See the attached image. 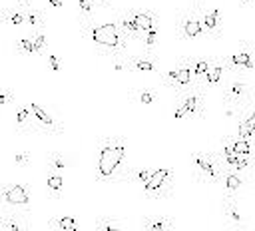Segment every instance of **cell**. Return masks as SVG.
Returning a JSON list of instances; mask_svg holds the SVG:
<instances>
[{
	"instance_id": "6da1fadb",
	"label": "cell",
	"mask_w": 255,
	"mask_h": 231,
	"mask_svg": "<svg viewBox=\"0 0 255 231\" xmlns=\"http://www.w3.org/2000/svg\"><path fill=\"white\" fill-rule=\"evenodd\" d=\"M80 32L88 46L94 50V54L104 58H128V44L129 38L120 30L116 20L110 22H94V20H82Z\"/></svg>"
},
{
	"instance_id": "7a4b0ae2",
	"label": "cell",
	"mask_w": 255,
	"mask_h": 231,
	"mask_svg": "<svg viewBox=\"0 0 255 231\" xmlns=\"http://www.w3.org/2000/svg\"><path fill=\"white\" fill-rule=\"evenodd\" d=\"M128 157V141L120 135H108L98 141L96 147V179L102 183H122L129 165Z\"/></svg>"
},
{
	"instance_id": "3957f363",
	"label": "cell",
	"mask_w": 255,
	"mask_h": 231,
	"mask_svg": "<svg viewBox=\"0 0 255 231\" xmlns=\"http://www.w3.org/2000/svg\"><path fill=\"white\" fill-rule=\"evenodd\" d=\"M207 106H205V86H193L185 90L183 94L175 96V106H173V117L175 121H201L205 119Z\"/></svg>"
},
{
	"instance_id": "277c9868",
	"label": "cell",
	"mask_w": 255,
	"mask_h": 231,
	"mask_svg": "<svg viewBox=\"0 0 255 231\" xmlns=\"http://www.w3.org/2000/svg\"><path fill=\"white\" fill-rule=\"evenodd\" d=\"M191 169L193 177L201 185H219L223 173V161L217 151L209 149H195L191 153Z\"/></svg>"
},
{
	"instance_id": "5b68a950",
	"label": "cell",
	"mask_w": 255,
	"mask_h": 231,
	"mask_svg": "<svg viewBox=\"0 0 255 231\" xmlns=\"http://www.w3.org/2000/svg\"><path fill=\"white\" fill-rule=\"evenodd\" d=\"M161 86L167 88L169 92L183 94L185 90L195 86L193 80V66H191V58H181L173 68H169L167 72H163L161 76Z\"/></svg>"
},
{
	"instance_id": "8992f818",
	"label": "cell",
	"mask_w": 255,
	"mask_h": 231,
	"mask_svg": "<svg viewBox=\"0 0 255 231\" xmlns=\"http://www.w3.org/2000/svg\"><path fill=\"white\" fill-rule=\"evenodd\" d=\"M175 189V171L173 167H155L151 177L143 185L147 199H169Z\"/></svg>"
},
{
	"instance_id": "52a82bcc",
	"label": "cell",
	"mask_w": 255,
	"mask_h": 231,
	"mask_svg": "<svg viewBox=\"0 0 255 231\" xmlns=\"http://www.w3.org/2000/svg\"><path fill=\"white\" fill-rule=\"evenodd\" d=\"M223 60H225V66H227V72L229 74H233V76H245L247 72H251L255 68L251 42H241L237 46V50L231 52L229 56H225Z\"/></svg>"
},
{
	"instance_id": "ba28073f",
	"label": "cell",
	"mask_w": 255,
	"mask_h": 231,
	"mask_svg": "<svg viewBox=\"0 0 255 231\" xmlns=\"http://www.w3.org/2000/svg\"><path fill=\"white\" fill-rule=\"evenodd\" d=\"M177 32H179V40H197L205 34L197 8H185V10L179 12Z\"/></svg>"
},
{
	"instance_id": "9c48e42d",
	"label": "cell",
	"mask_w": 255,
	"mask_h": 231,
	"mask_svg": "<svg viewBox=\"0 0 255 231\" xmlns=\"http://www.w3.org/2000/svg\"><path fill=\"white\" fill-rule=\"evenodd\" d=\"M223 102L233 104L237 108H247L251 104V88L245 80V76H233L223 92Z\"/></svg>"
},
{
	"instance_id": "30bf717a",
	"label": "cell",
	"mask_w": 255,
	"mask_h": 231,
	"mask_svg": "<svg viewBox=\"0 0 255 231\" xmlns=\"http://www.w3.org/2000/svg\"><path fill=\"white\" fill-rule=\"evenodd\" d=\"M30 110L34 114V119H36V125H38V131L44 133V135H62L64 133V127L60 125V121L40 104L32 102L30 104Z\"/></svg>"
},
{
	"instance_id": "8fae6325",
	"label": "cell",
	"mask_w": 255,
	"mask_h": 231,
	"mask_svg": "<svg viewBox=\"0 0 255 231\" xmlns=\"http://www.w3.org/2000/svg\"><path fill=\"white\" fill-rule=\"evenodd\" d=\"M0 195H2V205H4V209H6V207L18 209V207H28V205H30V193H28V189H26L24 185H20V183H12V181L4 183Z\"/></svg>"
},
{
	"instance_id": "7c38bea8",
	"label": "cell",
	"mask_w": 255,
	"mask_h": 231,
	"mask_svg": "<svg viewBox=\"0 0 255 231\" xmlns=\"http://www.w3.org/2000/svg\"><path fill=\"white\" fill-rule=\"evenodd\" d=\"M219 185H223L225 195L237 197L249 185V173H241V171H237L233 167L223 165V173H221V183Z\"/></svg>"
},
{
	"instance_id": "4fadbf2b",
	"label": "cell",
	"mask_w": 255,
	"mask_h": 231,
	"mask_svg": "<svg viewBox=\"0 0 255 231\" xmlns=\"http://www.w3.org/2000/svg\"><path fill=\"white\" fill-rule=\"evenodd\" d=\"M221 215L225 219V223L233 229H247V219L239 209V203L235 201V197L231 195H223L221 199Z\"/></svg>"
},
{
	"instance_id": "5bb4252c",
	"label": "cell",
	"mask_w": 255,
	"mask_h": 231,
	"mask_svg": "<svg viewBox=\"0 0 255 231\" xmlns=\"http://www.w3.org/2000/svg\"><path fill=\"white\" fill-rule=\"evenodd\" d=\"M199 18H201V24H203V32L211 40H219L221 34H223V16H221V12L217 8H211V10L201 8Z\"/></svg>"
},
{
	"instance_id": "9a60e30c",
	"label": "cell",
	"mask_w": 255,
	"mask_h": 231,
	"mask_svg": "<svg viewBox=\"0 0 255 231\" xmlns=\"http://www.w3.org/2000/svg\"><path fill=\"white\" fill-rule=\"evenodd\" d=\"M14 131L18 135H32V133H40L34 114L30 110V106H22L16 110V117H14Z\"/></svg>"
},
{
	"instance_id": "2e32d148",
	"label": "cell",
	"mask_w": 255,
	"mask_h": 231,
	"mask_svg": "<svg viewBox=\"0 0 255 231\" xmlns=\"http://www.w3.org/2000/svg\"><path fill=\"white\" fill-rule=\"evenodd\" d=\"M128 62H129V70H131V76L133 74H159V66H157V60L153 58V54H137V56H128Z\"/></svg>"
},
{
	"instance_id": "e0dca14e",
	"label": "cell",
	"mask_w": 255,
	"mask_h": 231,
	"mask_svg": "<svg viewBox=\"0 0 255 231\" xmlns=\"http://www.w3.org/2000/svg\"><path fill=\"white\" fill-rule=\"evenodd\" d=\"M239 137H245L249 141H255V104H249L243 114L237 117V131Z\"/></svg>"
},
{
	"instance_id": "ac0fdd59",
	"label": "cell",
	"mask_w": 255,
	"mask_h": 231,
	"mask_svg": "<svg viewBox=\"0 0 255 231\" xmlns=\"http://www.w3.org/2000/svg\"><path fill=\"white\" fill-rule=\"evenodd\" d=\"M0 223H2V229L4 231H28L30 229V219L28 215H24L22 211H10V209H4L2 211V217H0Z\"/></svg>"
},
{
	"instance_id": "d6986e66",
	"label": "cell",
	"mask_w": 255,
	"mask_h": 231,
	"mask_svg": "<svg viewBox=\"0 0 255 231\" xmlns=\"http://www.w3.org/2000/svg\"><path fill=\"white\" fill-rule=\"evenodd\" d=\"M116 22H118V26H120V30L129 38V40H141V36H143V32H141V28L137 26V22L133 20V16L128 12V10H124V12H118L116 14Z\"/></svg>"
},
{
	"instance_id": "ffe728a7",
	"label": "cell",
	"mask_w": 255,
	"mask_h": 231,
	"mask_svg": "<svg viewBox=\"0 0 255 231\" xmlns=\"http://www.w3.org/2000/svg\"><path fill=\"white\" fill-rule=\"evenodd\" d=\"M128 12L133 16V20L137 22V26L141 28V32H147V30H153V28H157V22H159V18H157V14L153 12V10H149V8H137V6H133V8H128Z\"/></svg>"
},
{
	"instance_id": "44dd1931",
	"label": "cell",
	"mask_w": 255,
	"mask_h": 231,
	"mask_svg": "<svg viewBox=\"0 0 255 231\" xmlns=\"http://www.w3.org/2000/svg\"><path fill=\"white\" fill-rule=\"evenodd\" d=\"M141 227L143 231H179L175 223L169 217L163 215H145L141 217Z\"/></svg>"
},
{
	"instance_id": "7402d4cb",
	"label": "cell",
	"mask_w": 255,
	"mask_h": 231,
	"mask_svg": "<svg viewBox=\"0 0 255 231\" xmlns=\"http://www.w3.org/2000/svg\"><path fill=\"white\" fill-rule=\"evenodd\" d=\"M227 74V66L223 58H211V66L207 70V78H205V88H217L223 80V76Z\"/></svg>"
},
{
	"instance_id": "603a6c76",
	"label": "cell",
	"mask_w": 255,
	"mask_h": 231,
	"mask_svg": "<svg viewBox=\"0 0 255 231\" xmlns=\"http://www.w3.org/2000/svg\"><path fill=\"white\" fill-rule=\"evenodd\" d=\"M2 24L8 26V28H20L26 24V16H24V8L22 6H4L2 8Z\"/></svg>"
},
{
	"instance_id": "cb8c5ba5",
	"label": "cell",
	"mask_w": 255,
	"mask_h": 231,
	"mask_svg": "<svg viewBox=\"0 0 255 231\" xmlns=\"http://www.w3.org/2000/svg\"><path fill=\"white\" fill-rule=\"evenodd\" d=\"M191 66H193V80L197 86H205V78H207V70L211 66V58L207 56H193L191 58Z\"/></svg>"
},
{
	"instance_id": "d4e9b609",
	"label": "cell",
	"mask_w": 255,
	"mask_h": 231,
	"mask_svg": "<svg viewBox=\"0 0 255 231\" xmlns=\"http://www.w3.org/2000/svg\"><path fill=\"white\" fill-rule=\"evenodd\" d=\"M72 163H70V157L64 155L62 151H50L48 157H46V169L48 171H54V173H62L64 169H68Z\"/></svg>"
},
{
	"instance_id": "484cf974",
	"label": "cell",
	"mask_w": 255,
	"mask_h": 231,
	"mask_svg": "<svg viewBox=\"0 0 255 231\" xmlns=\"http://www.w3.org/2000/svg\"><path fill=\"white\" fill-rule=\"evenodd\" d=\"M46 189H48V197H52V199H60V197H62V191H64V177H62V173L48 171V177H46Z\"/></svg>"
},
{
	"instance_id": "4316f807",
	"label": "cell",
	"mask_w": 255,
	"mask_h": 231,
	"mask_svg": "<svg viewBox=\"0 0 255 231\" xmlns=\"http://www.w3.org/2000/svg\"><path fill=\"white\" fill-rule=\"evenodd\" d=\"M24 16H26V26H30L32 32H36V30H46L44 16H42V12H40L38 8H34V4L24 8Z\"/></svg>"
},
{
	"instance_id": "83f0119b",
	"label": "cell",
	"mask_w": 255,
	"mask_h": 231,
	"mask_svg": "<svg viewBox=\"0 0 255 231\" xmlns=\"http://www.w3.org/2000/svg\"><path fill=\"white\" fill-rule=\"evenodd\" d=\"M151 171H153V169H145V167H133V165H129L124 183H139V185L143 187V185L147 183V179L151 177Z\"/></svg>"
},
{
	"instance_id": "f1b7e54d",
	"label": "cell",
	"mask_w": 255,
	"mask_h": 231,
	"mask_svg": "<svg viewBox=\"0 0 255 231\" xmlns=\"http://www.w3.org/2000/svg\"><path fill=\"white\" fill-rule=\"evenodd\" d=\"M131 100L139 106H153L157 102V94L155 90L151 88H137L133 94H131Z\"/></svg>"
},
{
	"instance_id": "f546056e",
	"label": "cell",
	"mask_w": 255,
	"mask_h": 231,
	"mask_svg": "<svg viewBox=\"0 0 255 231\" xmlns=\"http://www.w3.org/2000/svg\"><path fill=\"white\" fill-rule=\"evenodd\" d=\"M14 52H16L18 56H32V54H36L32 34H30V36H20V38L14 42Z\"/></svg>"
},
{
	"instance_id": "4dcf8cb0",
	"label": "cell",
	"mask_w": 255,
	"mask_h": 231,
	"mask_svg": "<svg viewBox=\"0 0 255 231\" xmlns=\"http://www.w3.org/2000/svg\"><path fill=\"white\" fill-rule=\"evenodd\" d=\"M76 227V219L70 215H56L50 219V229L52 231H70Z\"/></svg>"
},
{
	"instance_id": "1f68e13d",
	"label": "cell",
	"mask_w": 255,
	"mask_h": 231,
	"mask_svg": "<svg viewBox=\"0 0 255 231\" xmlns=\"http://www.w3.org/2000/svg\"><path fill=\"white\" fill-rule=\"evenodd\" d=\"M157 40H159V30H157V28H153V30L143 32V36H141L139 44L143 46V52L153 54V50H155V46H157Z\"/></svg>"
},
{
	"instance_id": "d6a6232c",
	"label": "cell",
	"mask_w": 255,
	"mask_h": 231,
	"mask_svg": "<svg viewBox=\"0 0 255 231\" xmlns=\"http://www.w3.org/2000/svg\"><path fill=\"white\" fill-rule=\"evenodd\" d=\"M96 231H124L122 223L112 217V215H104L98 219V225H96Z\"/></svg>"
},
{
	"instance_id": "836d02e7",
	"label": "cell",
	"mask_w": 255,
	"mask_h": 231,
	"mask_svg": "<svg viewBox=\"0 0 255 231\" xmlns=\"http://www.w3.org/2000/svg\"><path fill=\"white\" fill-rule=\"evenodd\" d=\"M98 4L94 0H78V14H80V22L82 20H92V14H94V8Z\"/></svg>"
},
{
	"instance_id": "e575fe53",
	"label": "cell",
	"mask_w": 255,
	"mask_h": 231,
	"mask_svg": "<svg viewBox=\"0 0 255 231\" xmlns=\"http://www.w3.org/2000/svg\"><path fill=\"white\" fill-rule=\"evenodd\" d=\"M12 161H14V165H16V167H20V169H26V167H30V163H32V153H30L28 149H22V151H14V155H12Z\"/></svg>"
},
{
	"instance_id": "d590c367",
	"label": "cell",
	"mask_w": 255,
	"mask_h": 231,
	"mask_svg": "<svg viewBox=\"0 0 255 231\" xmlns=\"http://www.w3.org/2000/svg\"><path fill=\"white\" fill-rule=\"evenodd\" d=\"M32 38H34L36 56L44 54V48H46V30H36V32H32Z\"/></svg>"
},
{
	"instance_id": "8d00e7d4",
	"label": "cell",
	"mask_w": 255,
	"mask_h": 231,
	"mask_svg": "<svg viewBox=\"0 0 255 231\" xmlns=\"http://www.w3.org/2000/svg\"><path fill=\"white\" fill-rule=\"evenodd\" d=\"M112 70L118 72V74H128V76H131L128 58H112Z\"/></svg>"
},
{
	"instance_id": "74e56055",
	"label": "cell",
	"mask_w": 255,
	"mask_h": 231,
	"mask_svg": "<svg viewBox=\"0 0 255 231\" xmlns=\"http://www.w3.org/2000/svg\"><path fill=\"white\" fill-rule=\"evenodd\" d=\"M243 110H245V108H237V106H233V104H225V102H223V116H225L227 119L239 117V116L243 114Z\"/></svg>"
},
{
	"instance_id": "f35d334b",
	"label": "cell",
	"mask_w": 255,
	"mask_h": 231,
	"mask_svg": "<svg viewBox=\"0 0 255 231\" xmlns=\"http://www.w3.org/2000/svg\"><path fill=\"white\" fill-rule=\"evenodd\" d=\"M46 60H48L50 70H52V72H56V74H58V72L62 70V64H60V60H58V56H56V54L48 52V54H46Z\"/></svg>"
},
{
	"instance_id": "ab89813d",
	"label": "cell",
	"mask_w": 255,
	"mask_h": 231,
	"mask_svg": "<svg viewBox=\"0 0 255 231\" xmlns=\"http://www.w3.org/2000/svg\"><path fill=\"white\" fill-rule=\"evenodd\" d=\"M14 102V96H12V92L10 90H2V94H0V104L6 108V106H10Z\"/></svg>"
},
{
	"instance_id": "60d3db41",
	"label": "cell",
	"mask_w": 255,
	"mask_h": 231,
	"mask_svg": "<svg viewBox=\"0 0 255 231\" xmlns=\"http://www.w3.org/2000/svg\"><path fill=\"white\" fill-rule=\"evenodd\" d=\"M64 6V0H48V8L52 10H60Z\"/></svg>"
},
{
	"instance_id": "b9f144b4",
	"label": "cell",
	"mask_w": 255,
	"mask_h": 231,
	"mask_svg": "<svg viewBox=\"0 0 255 231\" xmlns=\"http://www.w3.org/2000/svg\"><path fill=\"white\" fill-rule=\"evenodd\" d=\"M241 8H255V0H239Z\"/></svg>"
},
{
	"instance_id": "7bdbcfd3",
	"label": "cell",
	"mask_w": 255,
	"mask_h": 231,
	"mask_svg": "<svg viewBox=\"0 0 255 231\" xmlns=\"http://www.w3.org/2000/svg\"><path fill=\"white\" fill-rule=\"evenodd\" d=\"M16 4L22 6V8H26V6H32V0H16Z\"/></svg>"
},
{
	"instance_id": "ee69618b",
	"label": "cell",
	"mask_w": 255,
	"mask_h": 231,
	"mask_svg": "<svg viewBox=\"0 0 255 231\" xmlns=\"http://www.w3.org/2000/svg\"><path fill=\"white\" fill-rule=\"evenodd\" d=\"M98 6H102V8H108L110 6V0H94Z\"/></svg>"
},
{
	"instance_id": "f6af8a7d",
	"label": "cell",
	"mask_w": 255,
	"mask_h": 231,
	"mask_svg": "<svg viewBox=\"0 0 255 231\" xmlns=\"http://www.w3.org/2000/svg\"><path fill=\"white\" fill-rule=\"evenodd\" d=\"M203 2H205V0H193V8L201 10V8H203Z\"/></svg>"
},
{
	"instance_id": "bcb514c9",
	"label": "cell",
	"mask_w": 255,
	"mask_h": 231,
	"mask_svg": "<svg viewBox=\"0 0 255 231\" xmlns=\"http://www.w3.org/2000/svg\"><path fill=\"white\" fill-rule=\"evenodd\" d=\"M179 231H195V229H179Z\"/></svg>"
},
{
	"instance_id": "7dc6e473",
	"label": "cell",
	"mask_w": 255,
	"mask_h": 231,
	"mask_svg": "<svg viewBox=\"0 0 255 231\" xmlns=\"http://www.w3.org/2000/svg\"><path fill=\"white\" fill-rule=\"evenodd\" d=\"M209 231H223V229H209Z\"/></svg>"
},
{
	"instance_id": "c3c4849f",
	"label": "cell",
	"mask_w": 255,
	"mask_h": 231,
	"mask_svg": "<svg viewBox=\"0 0 255 231\" xmlns=\"http://www.w3.org/2000/svg\"><path fill=\"white\" fill-rule=\"evenodd\" d=\"M70 231H78V227H74V229H70Z\"/></svg>"
}]
</instances>
